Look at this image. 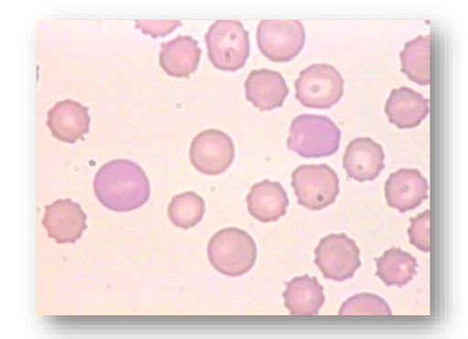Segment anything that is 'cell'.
<instances>
[{
	"instance_id": "52a82bcc",
	"label": "cell",
	"mask_w": 468,
	"mask_h": 339,
	"mask_svg": "<svg viewBox=\"0 0 468 339\" xmlns=\"http://www.w3.org/2000/svg\"><path fill=\"white\" fill-rule=\"evenodd\" d=\"M261 54L276 63H286L301 54L305 27L301 20H261L257 27Z\"/></svg>"
},
{
	"instance_id": "9a60e30c",
	"label": "cell",
	"mask_w": 468,
	"mask_h": 339,
	"mask_svg": "<svg viewBox=\"0 0 468 339\" xmlns=\"http://www.w3.org/2000/svg\"><path fill=\"white\" fill-rule=\"evenodd\" d=\"M389 122L400 129L419 127L430 114V101L409 87L391 90L385 106Z\"/></svg>"
},
{
	"instance_id": "7c38bea8",
	"label": "cell",
	"mask_w": 468,
	"mask_h": 339,
	"mask_svg": "<svg viewBox=\"0 0 468 339\" xmlns=\"http://www.w3.org/2000/svg\"><path fill=\"white\" fill-rule=\"evenodd\" d=\"M343 167L351 180L358 183L377 180L385 169V152L370 137H357L346 149Z\"/></svg>"
},
{
	"instance_id": "603a6c76",
	"label": "cell",
	"mask_w": 468,
	"mask_h": 339,
	"mask_svg": "<svg viewBox=\"0 0 468 339\" xmlns=\"http://www.w3.org/2000/svg\"><path fill=\"white\" fill-rule=\"evenodd\" d=\"M409 237L411 245L422 252L431 251V211L420 213L418 217H411Z\"/></svg>"
},
{
	"instance_id": "44dd1931",
	"label": "cell",
	"mask_w": 468,
	"mask_h": 339,
	"mask_svg": "<svg viewBox=\"0 0 468 339\" xmlns=\"http://www.w3.org/2000/svg\"><path fill=\"white\" fill-rule=\"evenodd\" d=\"M205 201L195 192H185L173 197L168 206V217L176 228H196L203 220Z\"/></svg>"
},
{
	"instance_id": "5b68a950",
	"label": "cell",
	"mask_w": 468,
	"mask_h": 339,
	"mask_svg": "<svg viewBox=\"0 0 468 339\" xmlns=\"http://www.w3.org/2000/svg\"><path fill=\"white\" fill-rule=\"evenodd\" d=\"M292 188L298 204L320 211L336 201L340 179L328 164H303L292 173Z\"/></svg>"
},
{
	"instance_id": "30bf717a",
	"label": "cell",
	"mask_w": 468,
	"mask_h": 339,
	"mask_svg": "<svg viewBox=\"0 0 468 339\" xmlns=\"http://www.w3.org/2000/svg\"><path fill=\"white\" fill-rule=\"evenodd\" d=\"M42 224L58 244H75L87 229V214L70 199L56 200L46 206Z\"/></svg>"
},
{
	"instance_id": "ffe728a7",
	"label": "cell",
	"mask_w": 468,
	"mask_h": 339,
	"mask_svg": "<svg viewBox=\"0 0 468 339\" xmlns=\"http://www.w3.org/2000/svg\"><path fill=\"white\" fill-rule=\"evenodd\" d=\"M401 71L420 86L431 83V36H418L410 40L400 54Z\"/></svg>"
},
{
	"instance_id": "4fadbf2b",
	"label": "cell",
	"mask_w": 468,
	"mask_h": 339,
	"mask_svg": "<svg viewBox=\"0 0 468 339\" xmlns=\"http://www.w3.org/2000/svg\"><path fill=\"white\" fill-rule=\"evenodd\" d=\"M89 109L72 100L55 104L48 112V127L52 136L62 143L74 144L84 140L90 129Z\"/></svg>"
},
{
	"instance_id": "5bb4252c",
	"label": "cell",
	"mask_w": 468,
	"mask_h": 339,
	"mask_svg": "<svg viewBox=\"0 0 468 339\" xmlns=\"http://www.w3.org/2000/svg\"><path fill=\"white\" fill-rule=\"evenodd\" d=\"M245 95L261 111H270L283 106L289 88L281 72L260 69L250 72L246 79Z\"/></svg>"
},
{
	"instance_id": "cb8c5ba5",
	"label": "cell",
	"mask_w": 468,
	"mask_h": 339,
	"mask_svg": "<svg viewBox=\"0 0 468 339\" xmlns=\"http://www.w3.org/2000/svg\"><path fill=\"white\" fill-rule=\"evenodd\" d=\"M136 27L153 38L166 36L181 26L180 20H136Z\"/></svg>"
},
{
	"instance_id": "6da1fadb",
	"label": "cell",
	"mask_w": 468,
	"mask_h": 339,
	"mask_svg": "<svg viewBox=\"0 0 468 339\" xmlns=\"http://www.w3.org/2000/svg\"><path fill=\"white\" fill-rule=\"evenodd\" d=\"M96 196L114 212L143 207L151 196V184L144 169L131 160H112L100 168L94 180Z\"/></svg>"
},
{
	"instance_id": "e0dca14e",
	"label": "cell",
	"mask_w": 468,
	"mask_h": 339,
	"mask_svg": "<svg viewBox=\"0 0 468 339\" xmlns=\"http://www.w3.org/2000/svg\"><path fill=\"white\" fill-rule=\"evenodd\" d=\"M249 213L261 223H273L286 214L288 194L277 181L263 180L252 185L246 196Z\"/></svg>"
},
{
	"instance_id": "7a4b0ae2",
	"label": "cell",
	"mask_w": 468,
	"mask_h": 339,
	"mask_svg": "<svg viewBox=\"0 0 468 339\" xmlns=\"http://www.w3.org/2000/svg\"><path fill=\"white\" fill-rule=\"evenodd\" d=\"M208 260L218 272L228 277H240L251 271L257 260V245L243 229H220L207 246Z\"/></svg>"
},
{
	"instance_id": "9c48e42d",
	"label": "cell",
	"mask_w": 468,
	"mask_h": 339,
	"mask_svg": "<svg viewBox=\"0 0 468 339\" xmlns=\"http://www.w3.org/2000/svg\"><path fill=\"white\" fill-rule=\"evenodd\" d=\"M236 149L231 137L218 129L199 132L192 141L189 157L193 167L206 175H223L234 161Z\"/></svg>"
},
{
	"instance_id": "8992f818",
	"label": "cell",
	"mask_w": 468,
	"mask_h": 339,
	"mask_svg": "<svg viewBox=\"0 0 468 339\" xmlns=\"http://www.w3.org/2000/svg\"><path fill=\"white\" fill-rule=\"evenodd\" d=\"M294 89L296 99L303 106L329 109L340 102L345 80L340 71L330 64H313L301 71Z\"/></svg>"
},
{
	"instance_id": "7402d4cb",
	"label": "cell",
	"mask_w": 468,
	"mask_h": 339,
	"mask_svg": "<svg viewBox=\"0 0 468 339\" xmlns=\"http://www.w3.org/2000/svg\"><path fill=\"white\" fill-rule=\"evenodd\" d=\"M340 316H390L391 310L377 294L360 293L343 302Z\"/></svg>"
},
{
	"instance_id": "8fae6325",
	"label": "cell",
	"mask_w": 468,
	"mask_h": 339,
	"mask_svg": "<svg viewBox=\"0 0 468 339\" xmlns=\"http://www.w3.org/2000/svg\"><path fill=\"white\" fill-rule=\"evenodd\" d=\"M429 181L418 169H399L386 181L387 204L400 213L413 211L429 199Z\"/></svg>"
},
{
	"instance_id": "277c9868",
	"label": "cell",
	"mask_w": 468,
	"mask_h": 339,
	"mask_svg": "<svg viewBox=\"0 0 468 339\" xmlns=\"http://www.w3.org/2000/svg\"><path fill=\"white\" fill-rule=\"evenodd\" d=\"M208 58L223 71H237L250 58L249 31L239 20H216L205 36Z\"/></svg>"
},
{
	"instance_id": "ba28073f",
	"label": "cell",
	"mask_w": 468,
	"mask_h": 339,
	"mask_svg": "<svg viewBox=\"0 0 468 339\" xmlns=\"http://www.w3.org/2000/svg\"><path fill=\"white\" fill-rule=\"evenodd\" d=\"M360 254L356 242L346 234H329L314 249V264L326 280L346 281L360 269Z\"/></svg>"
},
{
	"instance_id": "3957f363",
	"label": "cell",
	"mask_w": 468,
	"mask_h": 339,
	"mask_svg": "<svg viewBox=\"0 0 468 339\" xmlns=\"http://www.w3.org/2000/svg\"><path fill=\"white\" fill-rule=\"evenodd\" d=\"M340 143V129L326 116L300 115L290 127L289 151L305 159L336 154Z\"/></svg>"
},
{
	"instance_id": "d6986e66",
	"label": "cell",
	"mask_w": 468,
	"mask_h": 339,
	"mask_svg": "<svg viewBox=\"0 0 468 339\" xmlns=\"http://www.w3.org/2000/svg\"><path fill=\"white\" fill-rule=\"evenodd\" d=\"M378 266L377 276L386 286L403 288L410 284L417 274L418 260L410 253L393 248L375 260Z\"/></svg>"
},
{
	"instance_id": "ac0fdd59",
	"label": "cell",
	"mask_w": 468,
	"mask_h": 339,
	"mask_svg": "<svg viewBox=\"0 0 468 339\" xmlns=\"http://www.w3.org/2000/svg\"><path fill=\"white\" fill-rule=\"evenodd\" d=\"M285 286V308L292 316H314L320 313L325 296L324 289L316 277L304 274L286 281Z\"/></svg>"
},
{
	"instance_id": "2e32d148",
	"label": "cell",
	"mask_w": 468,
	"mask_h": 339,
	"mask_svg": "<svg viewBox=\"0 0 468 339\" xmlns=\"http://www.w3.org/2000/svg\"><path fill=\"white\" fill-rule=\"evenodd\" d=\"M201 48L191 36H177L176 38L161 44L160 67L168 76L188 79L199 66Z\"/></svg>"
}]
</instances>
